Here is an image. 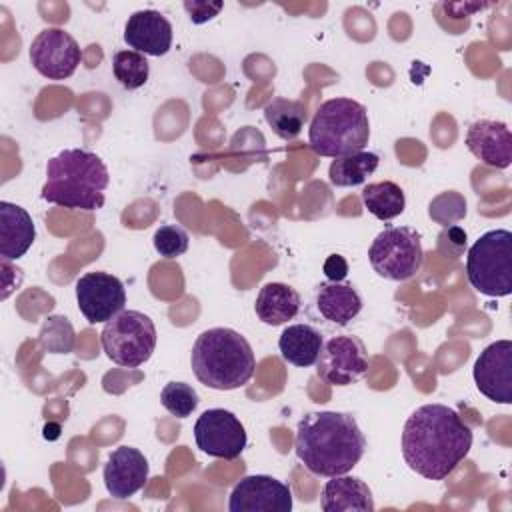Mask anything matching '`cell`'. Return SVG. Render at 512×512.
<instances>
[{
	"label": "cell",
	"instance_id": "1",
	"mask_svg": "<svg viewBox=\"0 0 512 512\" xmlns=\"http://www.w3.org/2000/svg\"><path fill=\"white\" fill-rule=\"evenodd\" d=\"M472 430L444 404L416 408L402 430V456L410 470L426 480H444L468 456Z\"/></svg>",
	"mask_w": 512,
	"mask_h": 512
},
{
	"label": "cell",
	"instance_id": "23",
	"mask_svg": "<svg viewBox=\"0 0 512 512\" xmlns=\"http://www.w3.org/2000/svg\"><path fill=\"white\" fill-rule=\"evenodd\" d=\"M264 118L278 138L294 140L302 132L308 120V112H306V104L300 100L272 98L264 106Z\"/></svg>",
	"mask_w": 512,
	"mask_h": 512
},
{
	"label": "cell",
	"instance_id": "12",
	"mask_svg": "<svg viewBox=\"0 0 512 512\" xmlns=\"http://www.w3.org/2000/svg\"><path fill=\"white\" fill-rule=\"evenodd\" d=\"M78 308L90 324L108 322L126 306V290L110 272H86L76 282Z\"/></svg>",
	"mask_w": 512,
	"mask_h": 512
},
{
	"label": "cell",
	"instance_id": "14",
	"mask_svg": "<svg viewBox=\"0 0 512 512\" xmlns=\"http://www.w3.org/2000/svg\"><path fill=\"white\" fill-rule=\"evenodd\" d=\"M476 388L492 402H512V340L488 344L474 362Z\"/></svg>",
	"mask_w": 512,
	"mask_h": 512
},
{
	"label": "cell",
	"instance_id": "29",
	"mask_svg": "<svg viewBox=\"0 0 512 512\" xmlns=\"http://www.w3.org/2000/svg\"><path fill=\"white\" fill-rule=\"evenodd\" d=\"M42 332L54 334V336H40V344L44 346V350H48L52 354H66L72 350L74 332H72L68 318H64V316L48 318V322L42 326Z\"/></svg>",
	"mask_w": 512,
	"mask_h": 512
},
{
	"label": "cell",
	"instance_id": "11",
	"mask_svg": "<svg viewBox=\"0 0 512 512\" xmlns=\"http://www.w3.org/2000/svg\"><path fill=\"white\" fill-rule=\"evenodd\" d=\"M82 60L78 42L62 28H44L30 44V62L50 80L70 78Z\"/></svg>",
	"mask_w": 512,
	"mask_h": 512
},
{
	"label": "cell",
	"instance_id": "26",
	"mask_svg": "<svg viewBox=\"0 0 512 512\" xmlns=\"http://www.w3.org/2000/svg\"><path fill=\"white\" fill-rule=\"evenodd\" d=\"M112 70L116 80L126 88V90H136L146 84L150 76V64L144 54L136 50H120L114 54L112 60Z\"/></svg>",
	"mask_w": 512,
	"mask_h": 512
},
{
	"label": "cell",
	"instance_id": "7",
	"mask_svg": "<svg viewBox=\"0 0 512 512\" xmlns=\"http://www.w3.org/2000/svg\"><path fill=\"white\" fill-rule=\"evenodd\" d=\"M100 342L114 364L138 368L150 360L156 348V326L144 312L122 310L104 324Z\"/></svg>",
	"mask_w": 512,
	"mask_h": 512
},
{
	"label": "cell",
	"instance_id": "18",
	"mask_svg": "<svg viewBox=\"0 0 512 512\" xmlns=\"http://www.w3.org/2000/svg\"><path fill=\"white\" fill-rule=\"evenodd\" d=\"M320 506L324 512H372L374 500L364 480L340 474L322 486Z\"/></svg>",
	"mask_w": 512,
	"mask_h": 512
},
{
	"label": "cell",
	"instance_id": "3",
	"mask_svg": "<svg viewBox=\"0 0 512 512\" xmlns=\"http://www.w3.org/2000/svg\"><path fill=\"white\" fill-rule=\"evenodd\" d=\"M110 176L104 160L82 148H68L56 154L46 164V182L40 196L46 202L78 208L98 210L104 206V190Z\"/></svg>",
	"mask_w": 512,
	"mask_h": 512
},
{
	"label": "cell",
	"instance_id": "16",
	"mask_svg": "<svg viewBox=\"0 0 512 512\" xmlns=\"http://www.w3.org/2000/svg\"><path fill=\"white\" fill-rule=\"evenodd\" d=\"M468 150L486 166L504 170L512 162L510 128L500 120H476L466 130Z\"/></svg>",
	"mask_w": 512,
	"mask_h": 512
},
{
	"label": "cell",
	"instance_id": "2",
	"mask_svg": "<svg viewBox=\"0 0 512 512\" xmlns=\"http://www.w3.org/2000/svg\"><path fill=\"white\" fill-rule=\"evenodd\" d=\"M294 450L308 472L330 478L348 474L360 462L366 438L348 412H308L298 422Z\"/></svg>",
	"mask_w": 512,
	"mask_h": 512
},
{
	"label": "cell",
	"instance_id": "19",
	"mask_svg": "<svg viewBox=\"0 0 512 512\" xmlns=\"http://www.w3.org/2000/svg\"><path fill=\"white\" fill-rule=\"evenodd\" d=\"M36 238L32 216L18 204L0 202V256L6 260L22 258Z\"/></svg>",
	"mask_w": 512,
	"mask_h": 512
},
{
	"label": "cell",
	"instance_id": "27",
	"mask_svg": "<svg viewBox=\"0 0 512 512\" xmlns=\"http://www.w3.org/2000/svg\"><path fill=\"white\" fill-rule=\"evenodd\" d=\"M162 406L176 418H188L198 406V392L186 382H168L160 392Z\"/></svg>",
	"mask_w": 512,
	"mask_h": 512
},
{
	"label": "cell",
	"instance_id": "31",
	"mask_svg": "<svg viewBox=\"0 0 512 512\" xmlns=\"http://www.w3.org/2000/svg\"><path fill=\"white\" fill-rule=\"evenodd\" d=\"M438 250L446 258L462 256V252L466 250V232L456 224L444 226V230L438 236Z\"/></svg>",
	"mask_w": 512,
	"mask_h": 512
},
{
	"label": "cell",
	"instance_id": "30",
	"mask_svg": "<svg viewBox=\"0 0 512 512\" xmlns=\"http://www.w3.org/2000/svg\"><path fill=\"white\" fill-rule=\"evenodd\" d=\"M188 234L178 224H164L154 232V248L162 258H178L188 250Z\"/></svg>",
	"mask_w": 512,
	"mask_h": 512
},
{
	"label": "cell",
	"instance_id": "28",
	"mask_svg": "<svg viewBox=\"0 0 512 512\" xmlns=\"http://www.w3.org/2000/svg\"><path fill=\"white\" fill-rule=\"evenodd\" d=\"M428 216L442 226H452L466 216V200L460 192H442L430 202Z\"/></svg>",
	"mask_w": 512,
	"mask_h": 512
},
{
	"label": "cell",
	"instance_id": "4",
	"mask_svg": "<svg viewBox=\"0 0 512 512\" xmlns=\"http://www.w3.org/2000/svg\"><path fill=\"white\" fill-rule=\"evenodd\" d=\"M190 364L194 376L214 390H236L244 386L256 368L250 342L232 328L204 330L192 346Z\"/></svg>",
	"mask_w": 512,
	"mask_h": 512
},
{
	"label": "cell",
	"instance_id": "17",
	"mask_svg": "<svg viewBox=\"0 0 512 512\" xmlns=\"http://www.w3.org/2000/svg\"><path fill=\"white\" fill-rule=\"evenodd\" d=\"M124 42L144 56H164L172 48V24L158 10H138L124 26Z\"/></svg>",
	"mask_w": 512,
	"mask_h": 512
},
{
	"label": "cell",
	"instance_id": "21",
	"mask_svg": "<svg viewBox=\"0 0 512 512\" xmlns=\"http://www.w3.org/2000/svg\"><path fill=\"white\" fill-rule=\"evenodd\" d=\"M300 294L284 282H268L260 288L254 310L256 316L268 326H280L300 312Z\"/></svg>",
	"mask_w": 512,
	"mask_h": 512
},
{
	"label": "cell",
	"instance_id": "6",
	"mask_svg": "<svg viewBox=\"0 0 512 512\" xmlns=\"http://www.w3.org/2000/svg\"><path fill=\"white\" fill-rule=\"evenodd\" d=\"M466 276L484 296L512 294V232L496 228L484 232L468 250Z\"/></svg>",
	"mask_w": 512,
	"mask_h": 512
},
{
	"label": "cell",
	"instance_id": "20",
	"mask_svg": "<svg viewBox=\"0 0 512 512\" xmlns=\"http://www.w3.org/2000/svg\"><path fill=\"white\" fill-rule=\"evenodd\" d=\"M316 308L324 320L346 326L362 310V298L352 284L326 282L318 286Z\"/></svg>",
	"mask_w": 512,
	"mask_h": 512
},
{
	"label": "cell",
	"instance_id": "13",
	"mask_svg": "<svg viewBox=\"0 0 512 512\" xmlns=\"http://www.w3.org/2000/svg\"><path fill=\"white\" fill-rule=\"evenodd\" d=\"M230 512H290L292 490L268 474L244 476L230 492Z\"/></svg>",
	"mask_w": 512,
	"mask_h": 512
},
{
	"label": "cell",
	"instance_id": "32",
	"mask_svg": "<svg viewBox=\"0 0 512 512\" xmlns=\"http://www.w3.org/2000/svg\"><path fill=\"white\" fill-rule=\"evenodd\" d=\"M224 8L222 2H206V0H186L184 10L188 12L192 24H204L218 16V12Z\"/></svg>",
	"mask_w": 512,
	"mask_h": 512
},
{
	"label": "cell",
	"instance_id": "25",
	"mask_svg": "<svg viewBox=\"0 0 512 512\" xmlns=\"http://www.w3.org/2000/svg\"><path fill=\"white\" fill-rule=\"evenodd\" d=\"M378 164H380L378 154L362 150L350 156L334 158L328 168V178L334 186H358L376 172Z\"/></svg>",
	"mask_w": 512,
	"mask_h": 512
},
{
	"label": "cell",
	"instance_id": "15",
	"mask_svg": "<svg viewBox=\"0 0 512 512\" xmlns=\"http://www.w3.org/2000/svg\"><path fill=\"white\" fill-rule=\"evenodd\" d=\"M148 460L132 446H118L104 464V486L110 496L126 500L144 488L148 480Z\"/></svg>",
	"mask_w": 512,
	"mask_h": 512
},
{
	"label": "cell",
	"instance_id": "33",
	"mask_svg": "<svg viewBox=\"0 0 512 512\" xmlns=\"http://www.w3.org/2000/svg\"><path fill=\"white\" fill-rule=\"evenodd\" d=\"M322 270H324V274H326V278L330 282H342L346 278V274H348V262L340 254H330L324 260Z\"/></svg>",
	"mask_w": 512,
	"mask_h": 512
},
{
	"label": "cell",
	"instance_id": "8",
	"mask_svg": "<svg viewBox=\"0 0 512 512\" xmlns=\"http://www.w3.org/2000/svg\"><path fill=\"white\" fill-rule=\"evenodd\" d=\"M368 260L374 272L386 280H410L424 262L420 234L408 226H388L372 240Z\"/></svg>",
	"mask_w": 512,
	"mask_h": 512
},
{
	"label": "cell",
	"instance_id": "9",
	"mask_svg": "<svg viewBox=\"0 0 512 512\" xmlns=\"http://www.w3.org/2000/svg\"><path fill=\"white\" fill-rule=\"evenodd\" d=\"M194 440L204 454L224 460L238 458L248 444L242 422L234 412L224 408H210L198 416Z\"/></svg>",
	"mask_w": 512,
	"mask_h": 512
},
{
	"label": "cell",
	"instance_id": "24",
	"mask_svg": "<svg viewBox=\"0 0 512 512\" xmlns=\"http://www.w3.org/2000/svg\"><path fill=\"white\" fill-rule=\"evenodd\" d=\"M362 202L368 208V212L372 216H376L378 220H392V218L400 216L406 206L402 188L392 180L372 182V184L364 186Z\"/></svg>",
	"mask_w": 512,
	"mask_h": 512
},
{
	"label": "cell",
	"instance_id": "5",
	"mask_svg": "<svg viewBox=\"0 0 512 512\" xmlns=\"http://www.w3.org/2000/svg\"><path fill=\"white\" fill-rule=\"evenodd\" d=\"M368 140V112L352 98H330L322 102L310 120L308 144L318 156H350L362 152Z\"/></svg>",
	"mask_w": 512,
	"mask_h": 512
},
{
	"label": "cell",
	"instance_id": "10",
	"mask_svg": "<svg viewBox=\"0 0 512 512\" xmlns=\"http://www.w3.org/2000/svg\"><path fill=\"white\" fill-rule=\"evenodd\" d=\"M368 370V352L356 336H332L322 344L316 374L332 386H350Z\"/></svg>",
	"mask_w": 512,
	"mask_h": 512
},
{
	"label": "cell",
	"instance_id": "22",
	"mask_svg": "<svg viewBox=\"0 0 512 512\" xmlns=\"http://www.w3.org/2000/svg\"><path fill=\"white\" fill-rule=\"evenodd\" d=\"M322 344H324L322 334L310 324H292L278 338V348L282 358L288 364H294L300 368H308L316 364Z\"/></svg>",
	"mask_w": 512,
	"mask_h": 512
}]
</instances>
